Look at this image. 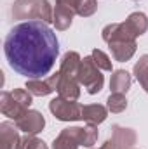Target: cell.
Segmentation results:
<instances>
[{
    "mask_svg": "<svg viewBox=\"0 0 148 149\" xmlns=\"http://www.w3.org/2000/svg\"><path fill=\"white\" fill-rule=\"evenodd\" d=\"M9 66L18 74L40 80L52 70L59 54V42L47 23L32 19L16 24L4 42Z\"/></svg>",
    "mask_w": 148,
    "mask_h": 149,
    "instance_id": "6da1fadb",
    "label": "cell"
},
{
    "mask_svg": "<svg viewBox=\"0 0 148 149\" xmlns=\"http://www.w3.org/2000/svg\"><path fill=\"white\" fill-rule=\"evenodd\" d=\"M82 57L78 52L68 50L59 66V85H58V94L63 99L77 101L80 97V81H78V66H80Z\"/></svg>",
    "mask_w": 148,
    "mask_h": 149,
    "instance_id": "7a4b0ae2",
    "label": "cell"
},
{
    "mask_svg": "<svg viewBox=\"0 0 148 149\" xmlns=\"http://www.w3.org/2000/svg\"><path fill=\"white\" fill-rule=\"evenodd\" d=\"M14 19H38L44 23H52L54 9L49 0H16L12 3Z\"/></svg>",
    "mask_w": 148,
    "mask_h": 149,
    "instance_id": "3957f363",
    "label": "cell"
},
{
    "mask_svg": "<svg viewBox=\"0 0 148 149\" xmlns=\"http://www.w3.org/2000/svg\"><path fill=\"white\" fill-rule=\"evenodd\" d=\"M78 81L80 85L85 87V90L94 95L98 92H101L103 88V83H105V78L99 71V68L94 64L92 57L87 56L80 61V66H78Z\"/></svg>",
    "mask_w": 148,
    "mask_h": 149,
    "instance_id": "277c9868",
    "label": "cell"
},
{
    "mask_svg": "<svg viewBox=\"0 0 148 149\" xmlns=\"http://www.w3.org/2000/svg\"><path fill=\"white\" fill-rule=\"evenodd\" d=\"M49 111L52 113L59 121H77L82 120V106L75 101L54 97L49 102Z\"/></svg>",
    "mask_w": 148,
    "mask_h": 149,
    "instance_id": "5b68a950",
    "label": "cell"
},
{
    "mask_svg": "<svg viewBox=\"0 0 148 149\" xmlns=\"http://www.w3.org/2000/svg\"><path fill=\"white\" fill-rule=\"evenodd\" d=\"M82 127H68L59 132V135L54 139L52 149H78L82 146Z\"/></svg>",
    "mask_w": 148,
    "mask_h": 149,
    "instance_id": "8992f818",
    "label": "cell"
},
{
    "mask_svg": "<svg viewBox=\"0 0 148 149\" xmlns=\"http://www.w3.org/2000/svg\"><path fill=\"white\" fill-rule=\"evenodd\" d=\"M16 127L21 132H25L26 135H37L38 132L44 130L45 120H44L42 113L35 111V109H28L19 120H16Z\"/></svg>",
    "mask_w": 148,
    "mask_h": 149,
    "instance_id": "52a82bcc",
    "label": "cell"
},
{
    "mask_svg": "<svg viewBox=\"0 0 148 149\" xmlns=\"http://www.w3.org/2000/svg\"><path fill=\"white\" fill-rule=\"evenodd\" d=\"M58 85H59V71L51 74L47 80H28L26 85H25V88L32 95L44 97V95H49L54 90H58Z\"/></svg>",
    "mask_w": 148,
    "mask_h": 149,
    "instance_id": "ba28073f",
    "label": "cell"
},
{
    "mask_svg": "<svg viewBox=\"0 0 148 149\" xmlns=\"http://www.w3.org/2000/svg\"><path fill=\"white\" fill-rule=\"evenodd\" d=\"M0 111H2L4 116L12 118V120L16 121V120H19L25 113L28 111V108H26L25 104H21V102L12 95V92L4 90L2 95H0Z\"/></svg>",
    "mask_w": 148,
    "mask_h": 149,
    "instance_id": "9c48e42d",
    "label": "cell"
},
{
    "mask_svg": "<svg viewBox=\"0 0 148 149\" xmlns=\"http://www.w3.org/2000/svg\"><path fill=\"white\" fill-rule=\"evenodd\" d=\"M19 128L14 127L11 121L0 123V149H21V137Z\"/></svg>",
    "mask_w": 148,
    "mask_h": 149,
    "instance_id": "30bf717a",
    "label": "cell"
},
{
    "mask_svg": "<svg viewBox=\"0 0 148 149\" xmlns=\"http://www.w3.org/2000/svg\"><path fill=\"white\" fill-rule=\"evenodd\" d=\"M75 14L77 12L72 7H68L63 0H56V3H54V17H52V23H54L56 30H59V31L68 30L72 26Z\"/></svg>",
    "mask_w": 148,
    "mask_h": 149,
    "instance_id": "8fae6325",
    "label": "cell"
},
{
    "mask_svg": "<svg viewBox=\"0 0 148 149\" xmlns=\"http://www.w3.org/2000/svg\"><path fill=\"white\" fill-rule=\"evenodd\" d=\"M136 47H138L136 45V40H132V42H127V40H113V42L108 43V49H110L113 59L118 61V63L129 61L134 56Z\"/></svg>",
    "mask_w": 148,
    "mask_h": 149,
    "instance_id": "7c38bea8",
    "label": "cell"
},
{
    "mask_svg": "<svg viewBox=\"0 0 148 149\" xmlns=\"http://www.w3.org/2000/svg\"><path fill=\"white\" fill-rule=\"evenodd\" d=\"M124 24H125L127 31L134 38L141 37L148 30V19L143 12H132V14H129V17L124 21Z\"/></svg>",
    "mask_w": 148,
    "mask_h": 149,
    "instance_id": "4fadbf2b",
    "label": "cell"
},
{
    "mask_svg": "<svg viewBox=\"0 0 148 149\" xmlns=\"http://www.w3.org/2000/svg\"><path fill=\"white\" fill-rule=\"evenodd\" d=\"M113 135L111 139L120 146V149H132V146L136 144V134L131 128L120 127V125H113Z\"/></svg>",
    "mask_w": 148,
    "mask_h": 149,
    "instance_id": "5bb4252c",
    "label": "cell"
},
{
    "mask_svg": "<svg viewBox=\"0 0 148 149\" xmlns=\"http://www.w3.org/2000/svg\"><path fill=\"white\" fill-rule=\"evenodd\" d=\"M108 116V109L101 104H87L82 106V120H85L87 123L92 125H99L106 120Z\"/></svg>",
    "mask_w": 148,
    "mask_h": 149,
    "instance_id": "9a60e30c",
    "label": "cell"
},
{
    "mask_svg": "<svg viewBox=\"0 0 148 149\" xmlns=\"http://www.w3.org/2000/svg\"><path fill=\"white\" fill-rule=\"evenodd\" d=\"M131 83H132V78H131V74L127 73L125 70L113 71V74H111V78H110L111 94H125L131 88Z\"/></svg>",
    "mask_w": 148,
    "mask_h": 149,
    "instance_id": "2e32d148",
    "label": "cell"
},
{
    "mask_svg": "<svg viewBox=\"0 0 148 149\" xmlns=\"http://www.w3.org/2000/svg\"><path fill=\"white\" fill-rule=\"evenodd\" d=\"M134 76L141 83V87L148 92V54L141 56L140 61L134 64Z\"/></svg>",
    "mask_w": 148,
    "mask_h": 149,
    "instance_id": "e0dca14e",
    "label": "cell"
},
{
    "mask_svg": "<svg viewBox=\"0 0 148 149\" xmlns=\"http://www.w3.org/2000/svg\"><path fill=\"white\" fill-rule=\"evenodd\" d=\"M106 102H108V109L111 113H122L127 108V99L124 94H110Z\"/></svg>",
    "mask_w": 148,
    "mask_h": 149,
    "instance_id": "ac0fdd59",
    "label": "cell"
},
{
    "mask_svg": "<svg viewBox=\"0 0 148 149\" xmlns=\"http://www.w3.org/2000/svg\"><path fill=\"white\" fill-rule=\"evenodd\" d=\"M98 127L96 125H92V123H89V125H85L84 127V135H82V146L84 148H92L94 144H96V141H98Z\"/></svg>",
    "mask_w": 148,
    "mask_h": 149,
    "instance_id": "d6986e66",
    "label": "cell"
},
{
    "mask_svg": "<svg viewBox=\"0 0 148 149\" xmlns=\"http://www.w3.org/2000/svg\"><path fill=\"white\" fill-rule=\"evenodd\" d=\"M91 57H92V61H94V64L99 68V70H105V71H111L113 68H111V61L110 57L103 52V50H99V49H94L92 50V54H91Z\"/></svg>",
    "mask_w": 148,
    "mask_h": 149,
    "instance_id": "ffe728a7",
    "label": "cell"
},
{
    "mask_svg": "<svg viewBox=\"0 0 148 149\" xmlns=\"http://www.w3.org/2000/svg\"><path fill=\"white\" fill-rule=\"evenodd\" d=\"M96 10H98V2L96 0H82L80 5H78V9H77V14L82 16V17H89Z\"/></svg>",
    "mask_w": 148,
    "mask_h": 149,
    "instance_id": "44dd1931",
    "label": "cell"
},
{
    "mask_svg": "<svg viewBox=\"0 0 148 149\" xmlns=\"http://www.w3.org/2000/svg\"><path fill=\"white\" fill-rule=\"evenodd\" d=\"M21 149H49V148L38 137H35V135H26L21 141Z\"/></svg>",
    "mask_w": 148,
    "mask_h": 149,
    "instance_id": "7402d4cb",
    "label": "cell"
},
{
    "mask_svg": "<svg viewBox=\"0 0 148 149\" xmlns=\"http://www.w3.org/2000/svg\"><path fill=\"white\" fill-rule=\"evenodd\" d=\"M99 149H120V146H118L113 139H108V141H106V142H105Z\"/></svg>",
    "mask_w": 148,
    "mask_h": 149,
    "instance_id": "603a6c76",
    "label": "cell"
},
{
    "mask_svg": "<svg viewBox=\"0 0 148 149\" xmlns=\"http://www.w3.org/2000/svg\"><path fill=\"white\" fill-rule=\"evenodd\" d=\"M63 2H65L68 7H72L75 12H77V9H78V5H80V2H82V0H63Z\"/></svg>",
    "mask_w": 148,
    "mask_h": 149,
    "instance_id": "cb8c5ba5",
    "label": "cell"
}]
</instances>
